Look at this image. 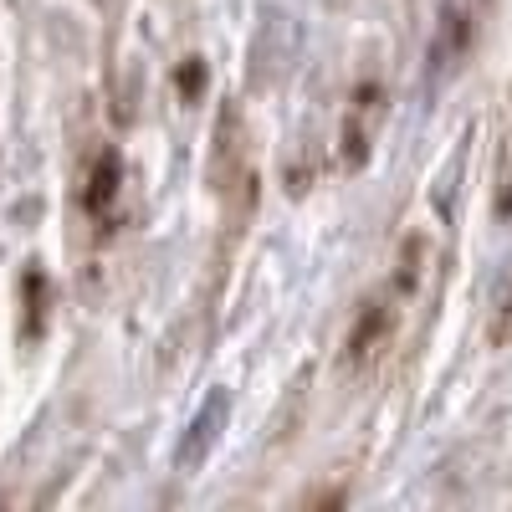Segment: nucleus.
<instances>
[{"label":"nucleus","mask_w":512,"mask_h":512,"mask_svg":"<svg viewBox=\"0 0 512 512\" xmlns=\"http://www.w3.org/2000/svg\"><path fill=\"white\" fill-rule=\"evenodd\" d=\"M246 118H241V103L226 98L221 103V118H216V144H210V185H216V195H236L241 190V210L256 205V169L246 159Z\"/></svg>","instance_id":"f257e3e1"},{"label":"nucleus","mask_w":512,"mask_h":512,"mask_svg":"<svg viewBox=\"0 0 512 512\" xmlns=\"http://www.w3.org/2000/svg\"><path fill=\"white\" fill-rule=\"evenodd\" d=\"M400 292L395 287H384L379 297H369V303L359 308L349 338H344V369H364L374 364L384 349H390V338H395V323H400Z\"/></svg>","instance_id":"f03ea898"},{"label":"nucleus","mask_w":512,"mask_h":512,"mask_svg":"<svg viewBox=\"0 0 512 512\" xmlns=\"http://www.w3.org/2000/svg\"><path fill=\"white\" fill-rule=\"evenodd\" d=\"M472 36H477V6H472V0H446V6H441V26H436V47H431V62H436L441 77L466 62Z\"/></svg>","instance_id":"7ed1b4c3"},{"label":"nucleus","mask_w":512,"mask_h":512,"mask_svg":"<svg viewBox=\"0 0 512 512\" xmlns=\"http://www.w3.org/2000/svg\"><path fill=\"white\" fill-rule=\"evenodd\" d=\"M226 420H231V395L226 390H216L200 410H195V420H190V431H185V441H180V451H175V461H180V472H195V466L216 451V441H221V431H226Z\"/></svg>","instance_id":"20e7f679"},{"label":"nucleus","mask_w":512,"mask_h":512,"mask_svg":"<svg viewBox=\"0 0 512 512\" xmlns=\"http://www.w3.org/2000/svg\"><path fill=\"white\" fill-rule=\"evenodd\" d=\"M379 82H364V88L354 93L349 103V118H344V134H338V144H344V169L349 175H359V169L369 164V144H374V118H379Z\"/></svg>","instance_id":"39448f33"},{"label":"nucleus","mask_w":512,"mask_h":512,"mask_svg":"<svg viewBox=\"0 0 512 512\" xmlns=\"http://www.w3.org/2000/svg\"><path fill=\"white\" fill-rule=\"evenodd\" d=\"M21 308H26V323H21V338L26 344H36L41 333H47V323H52V282L41 277L36 267L21 277Z\"/></svg>","instance_id":"423d86ee"},{"label":"nucleus","mask_w":512,"mask_h":512,"mask_svg":"<svg viewBox=\"0 0 512 512\" xmlns=\"http://www.w3.org/2000/svg\"><path fill=\"white\" fill-rule=\"evenodd\" d=\"M118 175H123V169H118V154L103 149V154H98V169H93V180H88V210H93V216H103V210L113 205Z\"/></svg>","instance_id":"0eeeda50"},{"label":"nucleus","mask_w":512,"mask_h":512,"mask_svg":"<svg viewBox=\"0 0 512 512\" xmlns=\"http://www.w3.org/2000/svg\"><path fill=\"white\" fill-rule=\"evenodd\" d=\"M200 82H205V67H200V57H190V62L180 67V93H185V98H200Z\"/></svg>","instance_id":"6e6552de"},{"label":"nucleus","mask_w":512,"mask_h":512,"mask_svg":"<svg viewBox=\"0 0 512 512\" xmlns=\"http://www.w3.org/2000/svg\"><path fill=\"white\" fill-rule=\"evenodd\" d=\"M492 344H497V349H512V297L502 303V313H497V323H492Z\"/></svg>","instance_id":"1a4fd4ad"}]
</instances>
